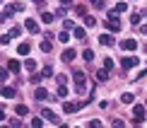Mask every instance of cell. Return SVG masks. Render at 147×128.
Listing matches in <instances>:
<instances>
[{
  "label": "cell",
  "instance_id": "1",
  "mask_svg": "<svg viewBox=\"0 0 147 128\" xmlns=\"http://www.w3.org/2000/svg\"><path fill=\"white\" fill-rule=\"evenodd\" d=\"M106 27L111 29V34L121 32V22H118V15L116 12H109V20H106Z\"/></svg>",
  "mask_w": 147,
  "mask_h": 128
},
{
  "label": "cell",
  "instance_id": "2",
  "mask_svg": "<svg viewBox=\"0 0 147 128\" xmlns=\"http://www.w3.org/2000/svg\"><path fill=\"white\" fill-rule=\"evenodd\" d=\"M133 116H135V119H133L135 126L142 123V121H145V104H135V106H133Z\"/></svg>",
  "mask_w": 147,
  "mask_h": 128
},
{
  "label": "cell",
  "instance_id": "3",
  "mask_svg": "<svg viewBox=\"0 0 147 128\" xmlns=\"http://www.w3.org/2000/svg\"><path fill=\"white\" fill-rule=\"evenodd\" d=\"M80 109H82L80 102H65V104H63V111L65 114H75V111H80Z\"/></svg>",
  "mask_w": 147,
  "mask_h": 128
},
{
  "label": "cell",
  "instance_id": "4",
  "mask_svg": "<svg viewBox=\"0 0 147 128\" xmlns=\"http://www.w3.org/2000/svg\"><path fill=\"white\" fill-rule=\"evenodd\" d=\"M41 116H44L46 121H51V123H60L58 114H56V111H51V109H44V111H41Z\"/></svg>",
  "mask_w": 147,
  "mask_h": 128
},
{
  "label": "cell",
  "instance_id": "5",
  "mask_svg": "<svg viewBox=\"0 0 147 128\" xmlns=\"http://www.w3.org/2000/svg\"><path fill=\"white\" fill-rule=\"evenodd\" d=\"M20 10H22V3H10L7 7H5V12H3V15H5V17H12L15 12H20Z\"/></svg>",
  "mask_w": 147,
  "mask_h": 128
},
{
  "label": "cell",
  "instance_id": "6",
  "mask_svg": "<svg viewBox=\"0 0 147 128\" xmlns=\"http://www.w3.org/2000/svg\"><path fill=\"white\" fill-rule=\"evenodd\" d=\"M138 63H140V60H138L135 56H125L123 60H121V65H123V68H135Z\"/></svg>",
  "mask_w": 147,
  "mask_h": 128
},
{
  "label": "cell",
  "instance_id": "7",
  "mask_svg": "<svg viewBox=\"0 0 147 128\" xmlns=\"http://www.w3.org/2000/svg\"><path fill=\"white\" fill-rule=\"evenodd\" d=\"M24 27H27V32H32V34H36V32H39V22H36V20H32V17H29V20L24 22Z\"/></svg>",
  "mask_w": 147,
  "mask_h": 128
},
{
  "label": "cell",
  "instance_id": "8",
  "mask_svg": "<svg viewBox=\"0 0 147 128\" xmlns=\"http://www.w3.org/2000/svg\"><path fill=\"white\" fill-rule=\"evenodd\" d=\"M121 48L123 51H135L138 44H135V39H125V41H121Z\"/></svg>",
  "mask_w": 147,
  "mask_h": 128
},
{
  "label": "cell",
  "instance_id": "9",
  "mask_svg": "<svg viewBox=\"0 0 147 128\" xmlns=\"http://www.w3.org/2000/svg\"><path fill=\"white\" fill-rule=\"evenodd\" d=\"M34 97H36L39 102H44V99H48V89H46V87H36V89H34Z\"/></svg>",
  "mask_w": 147,
  "mask_h": 128
},
{
  "label": "cell",
  "instance_id": "10",
  "mask_svg": "<svg viewBox=\"0 0 147 128\" xmlns=\"http://www.w3.org/2000/svg\"><path fill=\"white\" fill-rule=\"evenodd\" d=\"M75 56H77L75 48H65V51H63V60H65V63H72V60H75Z\"/></svg>",
  "mask_w": 147,
  "mask_h": 128
},
{
  "label": "cell",
  "instance_id": "11",
  "mask_svg": "<svg viewBox=\"0 0 147 128\" xmlns=\"http://www.w3.org/2000/svg\"><path fill=\"white\" fill-rule=\"evenodd\" d=\"M99 44L101 46H113V34H101L99 36Z\"/></svg>",
  "mask_w": 147,
  "mask_h": 128
},
{
  "label": "cell",
  "instance_id": "12",
  "mask_svg": "<svg viewBox=\"0 0 147 128\" xmlns=\"http://www.w3.org/2000/svg\"><path fill=\"white\" fill-rule=\"evenodd\" d=\"M0 94H3L5 99H12V97H15V89L7 87V85H3V87H0Z\"/></svg>",
  "mask_w": 147,
  "mask_h": 128
},
{
  "label": "cell",
  "instance_id": "13",
  "mask_svg": "<svg viewBox=\"0 0 147 128\" xmlns=\"http://www.w3.org/2000/svg\"><path fill=\"white\" fill-rule=\"evenodd\" d=\"M7 68H10V72H15V75H17V72L22 70V63H20V60H15V58H12L10 63H7Z\"/></svg>",
  "mask_w": 147,
  "mask_h": 128
},
{
  "label": "cell",
  "instance_id": "14",
  "mask_svg": "<svg viewBox=\"0 0 147 128\" xmlns=\"http://www.w3.org/2000/svg\"><path fill=\"white\" fill-rule=\"evenodd\" d=\"M72 80H75V85H82L84 82V72L82 70H72Z\"/></svg>",
  "mask_w": 147,
  "mask_h": 128
},
{
  "label": "cell",
  "instance_id": "15",
  "mask_svg": "<svg viewBox=\"0 0 147 128\" xmlns=\"http://www.w3.org/2000/svg\"><path fill=\"white\" fill-rule=\"evenodd\" d=\"M24 68H27L29 72H34L36 68H39V65H36V60H34V58H27V60H24Z\"/></svg>",
  "mask_w": 147,
  "mask_h": 128
},
{
  "label": "cell",
  "instance_id": "16",
  "mask_svg": "<svg viewBox=\"0 0 147 128\" xmlns=\"http://www.w3.org/2000/svg\"><path fill=\"white\" fill-rule=\"evenodd\" d=\"M96 80L106 82V80H109V68H101V70H96Z\"/></svg>",
  "mask_w": 147,
  "mask_h": 128
},
{
  "label": "cell",
  "instance_id": "17",
  "mask_svg": "<svg viewBox=\"0 0 147 128\" xmlns=\"http://www.w3.org/2000/svg\"><path fill=\"white\" fill-rule=\"evenodd\" d=\"M121 102H123V104H133L135 97H133V92H125V94H121Z\"/></svg>",
  "mask_w": 147,
  "mask_h": 128
},
{
  "label": "cell",
  "instance_id": "18",
  "mask_svg": "<svg viewBox=\"0 0 147 128\" xmlns=\"http://www.w3.org/2000/svg\"><path fill=\"white\" fill-rule=\"evenodd\" d=\"M29 51H32V46H29V44H20V48H17L20 56H29Z\"/></svg>",
  "mask_w": 147,
  "mask_h": 128
},
{
  "label": "cell",
  "instance_id": "19",
  "mask_svg": "<svg viewBox=\"0 0 147 128\" xmlns=\"http://www.w3.org/2000/svg\"><path fill=\"white\" fill-rule=\"evenodd\" d=\"M72 34H75L77 39H84V36H87V32H84L82 27H72Z\"/></svg>",
  "mask_w": 147,
  "mask_h": 128
},
{
  "label": "cell",
  "instance_id": "20",
  "mask_svg": "<svg viewBox=\"0 0 147 128\" xmlns=\"http://www.w3.org/2000/svg\"><path fill=\"white\" fill-rule=\"evenodd\" d=\"M15 111H17V116H27V104H20V106H15Z\"/></svg>",
  "mask_w": 147,
  "mask_h": 128
},
{
  "label": "cell",
  "instance_id": "21",
  "mask_svg": "<svg viewBox=\"0 0 147 128\" xmlns=\"http://www.w3.org/2000/svg\"><path fill=\"white\" fill-rule=\"evenodd\" d=\"M51 41H48V39H44V41H41V51H44V53H51Z\"/></svg>",
  "mask_w": 147,
  "mask_h": 128
},
{
  "label": "cell",
  "instance_id": "22",
  "mask_svg": "<svg viewBox=\"0 0 147 128\" xmlns=\"http://www.w3.org/2000/svg\"><path fill=\"white\" fill-rule=\"evenodd\" d=\"M20 34H22V27H17V24H15V27L10 29V34H7V36H10V39H15V36H20Z\"/></svg>",
  "mask_w": 147,
  "mask_h": 128
},
{
  "label": "cell",
  "instance_id": "23",
  "mask_svg": "<svg viewBox=\"0 0 147 128\" xmlns=\"http://www.w3.org/2000/svg\"><path fill=\"white\" fill-rule=\"evenodd\" d=\"M82 17H84V24H87V27H96V20L92 15H82Z\"/></svg>",
  "mask_w": 147,
  "mask_h": 128
},
{
  "label": "cell",
  "instance_id": "24",
  "mask_svg": "<svg viewBox=\"0 0 147 128\" xmlns=\"http://www.w3.org/2000/svg\"><path fill=\"white\" fill-rule=\"evenodd\" d=\"M68 39H70V32H68V29L58 34V41H63V44H68Z\"/></svg>",
  "mask_w": 147,
  "mask_h": 128
},
{
  "label": "cell",
  "instance_id": "25",
  "mask_svg": "<svg viewBox=\"0 0 147 128\" xmlns=\"http://www.w3.org/2000/svg\"><path fill=\"white\" fill-rule=\"evenodd\" d=\"M125 10H128V5H125V3H118V5L113 7V12H116V15H121V12H125Z\"/></svg>",
  "mask_w": 147,
  "mask_h": 128
},
{
  "label": "cell",
  "instance_id": "26",
  "mask_svg": "<svg viewBox=\"0 0 147 128\" xmlns=\"http://www.w3.org/2000/svg\"><path fill=\"white\" fill-rule=\"evenodd\" d=\"M41 20H44L46 24H51L53 22V15H51V12H41Z\"/></svg>",
  "mask_w": 147,
  "mask_h": 128
},
{
  "label": "cell",
  "instance_id": "27",
  "mask_svg": "<svg viewBox=\"0 0 147 128\" xmlns=\"http://www.w3.org/2000/svg\"><path fill=\"white\" fill-rule=\"evenodd\" d=\"M58 97H63V99L68 97V87L65 85H58Z\"/></svg>",
  "mask_w": 147,
  "mask_h": 128
},
{
  "label": "cell",
  "instance_id": "28",
  "mask_svg": "<svg viewBox=\"0 0 147 128\" xmlns=\"http://www.w3.org/2000/svg\"><path fill=\"white\" fill-rule=\"evenodd\" d=\"M140 20H142V15H140V12H135V15H130V24H140Z\"/></svg>",
  "mask_w": 147,
  "mask_h": 128
},
{
  "label": "cell",
  "instance_id": "29",
  "mask_svg": "<svg viewBox=\"0 0 147 128\" xmlns=\"http://www.w3.org/2000/svg\"><path fill=\"white\" fill-rule=\"evenodd\" d=\"M82 56H84V60H94V51H92V48H87Z\"/></svg>",
  "mask_w": 147,
  "mask_h": 128
},
{
  "label": "cell",
  "instance_id": "30",
  "mask_svg": "<svg viewBox=\"0 0 147 128\" xmlns=\"http://www.w3.org/2000/svg\"><path fill=\"white\" fill-rule=\"evenodd\" d=\"M75 12H77L80 17H82V15H87V7H84V5H77V7H75Z\"/></svg>",
  "mask_w": 147,
  "mask_h": 128
},
{
  "label": "cell",
  "instance_id": "31",
  "mask_svg": "<svg viewBox=\"0 0 147 128\" xmlns=\"http://www.w3.org/2000/svg\"><path fill=\"white\" fill-rule=\"evenodd\" d=\"M53 75V70H51V65H48V68H44L41 70V77H51Z\"/></svg>",
  "mask_w": 147,
  "mask_h": 128
},
{
  "label": "cell",
  "instance_id": "32",
  "mask_svg": "<svg viewBox=\"0 0 147 128\" xmlns=\"http://www.w3.org/2000/svg\"><path fill=\"white\" fill-rule=\"evenodd\" d=\"M32 126H34V128H41V126H44V121L36 116V119H32Z\"/></svg>",
  "mask_w": 147,
  "mask_h": 128
},
{
  "label": "cell",
  "instance_id": "33",
  "mask_svg": "<svg viewBox=\"0 0 147 128\" xmlns=\"http://www.w3.org/2000/svg\"><path fill=\"white\" fill-rule=\"evenodd\" d=\"M41 82V75H36V72H32V85H39Z\"/></svg>",
  "mask_w": 147,
  "mask_h": 128
},
{
  "label": "cell",
  "instance_id": "34",
  "mask_svg": "<svg viewBox=\"0 0 147 128\" xmlns=\"http://www.w3.org/2000/svg\"><path fill=\"white\" fill-rule=\"evenodd\" d=\"M56 82H58V85H65V82H68V77H65V75H58Z\"/></svg>",
  "mask_w": 147,
  "mask_h": 128
},
{
  "label": "cell",
  "instance_id": "35",
  "mask_svg": "<svg viewBox=\"0 0 147 128\" xmlns=\"http://www.w3.org/2000/svg\"><path fill=\"white\" fill-rule=\"evenodd\" d=\"M104 68L111 70V68H113V60H111V58H106V60H104Z\"/></svg>",
  "mask_w": 147,
  "mask_h": 128
},
{
  "label": "cell",
  "instance_id": "36",
  "mask_svg": "<svg viewBox=\"0 0 147 128\" xmlns=\"http://www.w3.org/2000/svg\"><path fill=\"white\" fill-rule=\"evenodd\" d=\"M7 72H10V70H5V68H0V80H7Z\"/></svg>",
  "mask_w": 147,
  "mask_h": 128
},
{
  "label": "cell",
  "instance_id": "37",
  "mask_svg": "<svg viewBox=\"0 0 147 128\" xmlns=\"http://www.w3.org/2000/svg\"><path fill=\"white\" fill-rule=\"evenodd\" d=\"M89 126H94V128H99V126H101V121H99V119H92V121H89Z\"/></svg>",
  "mask_w": 147,
  "mask_h": 128
},
{
  "label": "cell",
  "instance_id": "38",
  "mask_svg": "<svg viewBox=\"0 0 147 128\" xmlns=\"http://www.w3.org/2000/svg\"><path fill=\"white\" fill-rule=\"evenodd\" d=\"M10 126L17 128V126H22V121H20V119H10Z\"/></svg>",
  "mask_w": 147,
  "mask_h": 128
},
{
  "label": "cell",
  "instance_id": "39",
  "mask_svg": "<svg viewBox=\"0 0 147 128\" xmlns=\"http://www.w3.org/2000/svg\"><path fill=\"white\" fill-rule=\"evenodd\" d=\"M0 121H5V111H3V109H0Z\"/></svg>",
  "mask_w": 147,
  "mask_h": 128
},
{
  "label": "cell",
  "instance_id": "40",
  "mask_svg": "<svg viewBox=\"0 0 147 128\" xmlns=\"http://www.w3.org/2000/svg\"><path fill=\"white\" fill-rule=\"evenodd\" d=\"M32 3H36V5H44V0H32Z\"/></svg>",
  "mask_w": 147,
  "mask_h": 128
},
{
  "label": "cell",
  "instance_id": "41",
  "mask_svg": "<svg viewBox=\"0 0 147 128\" xmlns=\"http://www.w3.org/2000/svg\"><path fill=\"white\" fill-rule=\"evenodd\" d=\"M0 22H5V15H3V12H0Z\"/></svg>",
  "mask_w": 147,
  "mask_h": 128
},
{
  "label": "cell",
  "instance_id": "42",
  "mask_svg": "<svg viewBox=\"0 0 147 128\" xmlns=\"http://www.w3.org/2000/svg\"><path fill=\"white\" fill-rule=\"evenodd\" d=\"M0 3H3V0H0Z\"/></svg>",
  "mask_w": 147,
  "mask_h": 128
}]
</instances>
